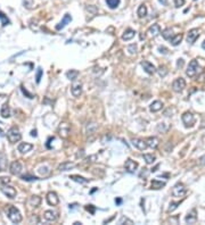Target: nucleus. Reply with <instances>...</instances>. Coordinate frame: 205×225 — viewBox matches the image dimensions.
<instances>
[{
    "label": "nucleus",
    "instance_id": "obj_1",
    "mask_svg": "<svg viewBox=\"0 0 205 225\" xmlns=\"http://www.w3.org/2000/svg\"><path fill=\"white\" fill-rule=\"evenodd\" d=\"M6 213H7L8 218H9L13 223L18 224V223L22 222V215H21L20 210H18L16 207H14V206H12V205L8 206V208L6 209Z\"/></svg>",
    "mask_w": 205,
    "mask_h": 225
},
{
    "label": "nucleus",
    "instance_id": "obj_2",
    "mask_svg": "<svg viewBox=\"0 0 205 225\" xmlns=\"http://www.w3.org/2000/svg\"><path fill=\"white\" fill-rule=\"evenodd\" d=\"M7 139L9 140L10 143H16L22 139V134L16 127H12V129L7 132Z\"/></svg>",
    "mask_w": 205,
    "mask_h": 225
},
{
    "label": "nucleus",
    "instance_id": "obj_3",
    "mask_svg": "<svg viewBox=\"0 0 205 225\" xmlns=\"http://www.w3.org/2000/svg\"><path fill=\"white\" fill-rule=\"evenodd\" d=\"M199 70H201V67H199L198 62L196 59H193L192 62L189 63L188 68L186 71V74H187V76H189V77H194V76L199 72Z\"/></svg>",
    "mask_w": 205,
    "mask_h": 225
},
{
    "label": "nucleus",
    "instance_id": "obj_4",
    "mask_svg": "<svg viewBox=\"0 0 205 225\" xmlns=\"http://www.w3.org/2000/svg\"><path fill=\"white\" fill-rule=\"evenodd\" d=\"M186 193H187V189L182 183H177L172 189V195H173V197H177V198L185 197Z\"/></svg>",
    "mask_w": 205,
    "mask_h": 225
},
{
    "label": "nucleus",
    "instance_id": "obj_5",
    "mask_svg": "<svg viewBox=\"0 0 205 225\" xmlns=\"http://www.w3.org/2000/svg\"><path fill=\"white\" fill-rule=\"evenodd\" d=\"M181 119H182V123L185 124L186 127H193L194 124H195V122H196L195 116L189 112H186L185 114L181 116Z\"/></svg>",
    "mask_w": 205,
    "mask_h": 225
},
{
    "label": "nucleus",
    "instance_id": "obj_6",
    "mask_svg": "<svg viewBox=\"0 0 205 225\" xmlns=\"http://www.w3.org/2000/svg\"><path fill=\"white\" fill-rule=\"evenodd\" d=\"M186 88V81L182 77H178L175 79L172 83V89L174 92H182L184 89Z\"/></svg>",
    "mask_w": 205,
    "mask_h": 225
},
{
    "label": "nucleus",
    "instance_id": "obj_7",
    "mask_svg": "<svg viewBox=\"0 0 205 225\" xmlns=\"http://www.w3.org/2000/svg\"><path fill=\"white\" fill-rule=\"evenodd\" d=\"M1 191H2L3 195H6L8 198L13 199L16 197L17 192L16 190H15V188H13V186H7V184H3V186H1Z\"/></svg>",
    "mask_w": 205,
    "mask_h": 225
},
{
    "label": "nucleus",
    "instance_id": "obj_8",
    "mask_svg": "<svg viewBox=\"0 0 205 225\" xmlns=\"http://www.w3.org/2000/svg\"><path fill=\"white\" fill-rule=\"evenodd\" d=\"M46 198H47L48 205H50V206H57L58 205V202H60V199L57 197L56 192H53V191L48 192V195H47Z\"/></svg>",
    "mask_w": 205,
    "mask_h": 225
},
{
    "label": "nucleus",
    "instance_id": "obj_9",
    "mask_svg": "<svg viewBox=\"0 0 205 225\" xmlns=\"http://www.w3.org/2000/svg\"><path fill=\"white\" fill-rule=\"evenodd\" d=\"M124 167H126V172L135 173V172H136V169L138 168V163L129 158V159H126V164H124Z\"/></svg>",
    "mask_w": 205,
    "mask_h": 225
},
{
    "label": "nucleus",
    "instance_id": "obj_10",
    "mask_svg": "<svg viewBox=\"0 0 205 225\" xmlns=\"http://www.w3.org/2000/svg\"><path fill=\"white\" fill-rule=\"evenodd\" d=\"M141 66H142V68H144V71H145L147 74H149V75H153V74H154L156 71H157L155 68V66H154L152 63L147 62V60H144V62H141Z\"/></svg>",
    "mask_w": 205,
    "mask_h": 225
},
{
    "label": "nucleus",
    "instance_id": "obj_11",
    "mask_svg": "<svg viewBox=\"0 0 205 225\" xmlns=\"http://www.w3.org/2000/svg\"><path fill=\"white\" fill-rule=\"evenodd\" d=\"M71 22H72V16H71L69 14H65L63 17V20L60 21V23H58L56 25V30H58V31L62 30V29H64V27L66 26L69 23H71Z\"/></svg>",
    "mask_w": 205,
    "mask_h": 225
},
{
    "label": "nucleus",
    "instance_id": "obj_12",
    "mask_svg": "<svg viewBox=\"0 0 205 225\" xmlns=\"http://www.w3.org/2000/svg\"><path fill=\"white\" fill-rule=\"evenodd\" d=\"M9 171L13 175H20L21 172H22V164L20 162H17V160L16 162H13L12 165H10Z\"/></svg>",
    "mask_w": 205,
    "mask_h": 225
},
{
    "label": "nucleus",
    "instance_id": "obj_13",
    "mask_svg": "<svg viewBox=\"0 0 205 225\" xmlns=\"http://www.w3.org/2000/svg\"><path fill=\"white\" fill-rule=\"evenodd\" d=\"M199 37V31L198 29H193L188 32L187 34V42L188 43H194L196 41V39Z\"/></svg>",
    "mask_w": 205,
    "mask_h": 225
},
{
    "label": "nucleus",
    "instance_id": "obj_14",
    "mask_svg": "<svg viewBox=\"0 0 205 225\" xmlns=\"http://www.w3.org/2000/svg\"><path fill=\"white\" fill-rule=\"evenodd\" d=\"M69 130L71 129H69V125L67 123H62L58 127V133L62 138H67L69 134Z\"/></svg>",
    "mask_w": 205,
    "mask_h": 225
},
{
    "label": "nucleus",
    "instance_id": "obj_15",
    "mask_svg": "<svg viewBox=\"0 0 205 225\" xmlns=\"http://www.w3.org/2000/svg\"><path fill=\"white\" fill-rule=\"evenodd\" d=\"M71 92H72L73 97L79 98V97L82 94V84H81V83H74V84L72 85Z\"/></svg>",
    "mask_w": 205,
    "mask_h": 225
},
{
    "label": "nucleus",
    "instance_id": "obj_16",
    "mask_svg": "<svg viewBox=\"0 0 205 225\" xmlns=\"http://www.w3.org/2000/svg\"><path fill=\"white\" fill-rule=\"evenodd\" d=\"M131 142H132L133 146L136 147L137 149H139V150H145V149H147V147H148L147 142L144 141V140H141V139H132Z\"/></svg>",
    "mask_w": 205,
    "mask_h": 225
},
{
    "label": "nucleus",
    "instance_id": "obj_17",
    "mask_svg": "<svg viewBox=\"0 0 205 225\" xmlns=\"http://www.w3.org/2000/svg\"><path fill=\"white\" fill-rule=\"evenodd\" d=\"M18 151L21 154H26V152L31 151V150L33 149V145H31V143H27V142H22L18 145Z\"/></svg>",
    "mask_w": 205,
    "mask_h": 225
},
{
    "label": "nucleus",
    "instance_id": "obj_18",
    "mask_svg": "<svg viewBox=\"0 0 205 225\" xmlns=\"http://www.w3.org/2000/svg\"><path fill=\"white\" fill-rule=\"evenodd\" d=\"M147 33L149 34V37L155 38L156 35H159V33H161V27H160L159 24H153L152 26L148 29Z\"/></svg>",
    "mask_w": 205,
    "mask_h": 225
},
{
    "label": "nucleus",
    "instance_id": "obj_19",
    "mask_svg": "<svg viewBox=\"0 0 205 225\" xmlns=\"http://www.w3.org/2000/svg\"><path fill=\"white\" fill-rule=\"evenodd\" d=\"M187 224H195L197 222V215H196V209H193L192 212L188 213V215L185 218Z\"/></svg>",
    "mask_w": 205,
    "mask_h": 225
},
{
    "label": "nucleus",
    "instance_id": "obj_20",
    "mask_svg": "<svg viewBox=\"0 0 205 225\" xmlns=\"http://www.w3.org/2000/svg\"><path fill=\"white\" fill-rule=\"evenodd\" d=\"M43 217L48 222H54V221L57 219V213L53 212V210H46L45 214H43Z\"/></svg>",
    "mask_w": 205,
    "mask_h": 225
},
{
    "label": "nucleus",
    "instance_id": "obj_21",
    "mask_svg": "<svg viewBox=\"0 0 205 225\" xmlns=\"http://www.w3.org/2000/svg\"><path fill=\"white\" fill-rule=\"evenodd\" d=\"M135 35H136V31L132 30V29H126L124 31V33L122 34V40L128 41V40H131L132 38H135Z\"/></svg>",
    "mask_w": 205,
    "mask_h": 225
},
{
    "label": "nucleus",
    "instance_id": "obj_22",
    "mask_svg": "<svg viewBox=\"0 0 205 225\" xmlns=\"http://www.w3.org/2000/svg\"><path fill=\"white\" fill-rule=\"evenodd\" d=\"M163 108V103L162 101H160V100H156V101H153L152 103H150V106H149V109H150V112H159V110H161Z\"/></svg>",
    "mask_w": 205,
    "mask_h": 225
},
{
    "label": "nucleus",
    "instance_id": "obj_23",
    "mask_svg": "<svg viewBox=\"0 0 205 225\" xmlns=\"http://www.w3.org/2000/svg\"><path fill=\"white\" fill-rule=\"evenodd\" d=\"M74 167V164L71 162H65V163H62L60 166H58V171L60 172H66V171H69L71 168Z\"/></svg>",
    "mask_w": 205,
    "mask_h": 225
},
{
    "label": "nucleus",
    "instance_id": "obj_24",
    "mask_svg": "<svg viewBox=\"0 0 205 225\" xmlns=\"http://www.w3.org/2000/svg\"><path fill=\"white\" fill-rule=\"evenodd\" d=\"M29 204H30V206H32V207H39L40 204H41V198L40 197H38V195H32L30 199H29Z\"/></svg>",
    "mask_w": 205,
    "mask_h": 225
},
{
    "label": "nucleus",
    "instance_id": "obj_25",
    "mask_svg": "<svg viewBox=\"0 0 205 225\" xmlns=\"http://www.w3.org/2000/svg\"><path fill=\"white\" fill-rule=\"evenodd\" d=\"M146 142H147V145H148V147H150V148H153V149H155L156 147L159 146V139L157 138H155V136H150V138H148V139L146 140Z\"/></svg>",
    "mask_w": 205,
    "mask_h": 225
},
{
    "label": "nucleus",
    "instance_id": "obj_26",
    "mask_svg": "<svg viewBox=\"0 0 205 225\" xmlns=\"http://www.w3.org/2000/svg\"><path fill=\"white\" fill-rule=\"evenodd\" d=\"M165 186H166V182H162V181H159V180H153L152 181V189H155V190L162 189Z\"/></svg>",
    "mask_w": 205,
    "mask_h": 225
},
{
    "label": "nucleus",
    "instance_id": "obj_27",
    "mask_svg": "<svg viewBox=\"0 0 205 225\" xmlns=\"http://www.w3.org/2000/svg\"><path fill=\"white\" fill-rule=\"evenodd\" d=\"M0 115H1L2 118H8V117L10 116L9 107L7 106V105H3V106L1 107V110H0Z\"/></svg>",
    "mask_w": 205,
    "mask_h": 225
},
{
    "label": "nucleus",
    "instance_id": "obj_28",
    "mask_svg": "<svg viewBox=\"0 0 205 225\" xmlns=\"http://www.w3.org/2000/svg\"><path fill=\"white\" fill-rule=\"evenodd\" d=\"M69 179L72 180V181H74V182L82 183V184L89 182V180H87V179H84V177H82V176H79V175H71L69 176Z\"/></svg>",
    "mask_w": 205,
    "mask_h": 225
},
{
    "label": "nucleus",
    "instance_id": "obj_29",
    "mask_svg": "<svg viewBox=\"0 0 205 225\" xmlns=\"http://www.w3.org/2000/svg\"><path fill=\"white\" fill-rule=\"evenodd\" d=\"M182 38H184V35H182L181 33L180 34H177V35H174V37L172 38L170 41H171V44L172 46H178L179 43L182 41Z\"/></svg>",
    "mask_w": 205,
    "mask_h": 225
},
{
    "label": "nucleus",
    "instance_id": "obj_30",
    "mask_svg": "<svg viewBox=\"0 0 205 225\" xmlns=\"http://www.w3.org/2000/svg\"><path fill=\"white\" fill-rule=\"evenodd\" d=\"M137 14H138V16L140 17V18H142V17H145L146 15H147V7L145 6V5H140L138 8V11H137Z\"/></svg>",
    "mask_w": 205,
    "mask_h": 225
},
{
    "label": "nucleus",
    "instance_id": "obj_31",
    "mask_svg": "<svg viewBox=\"0 0 205 225\" xmlns=\"http://www.w3.org/2000/svg\"><path fill=\"white\" fill-rule=\"evenodd\" d=\"M142 157H144V159H145V162L147 164H153L156 159L155 155H153V154H145V155H142Z\"/></svg>",
    "mask_w": 205,
    "mask_h": 225
},
{
    "label": "nucleus",
    "instance_id": "obj_32",
    "mask_svg": "<svg viewBox=\"0 0 205 225\" xmlns=\"http://www.w3.org/2000/svg\"><path fill=\"white\" fill-rule=\"evenodd\" d=\"M106 3L111 9H115V8L119 7L120 0H106Z\"/></svg>",
    "mask_w": 205,
    "mask_h": 225
},
{
    "label": "nucleus",
    "instance_id": "obj_33",
    "mask_svg": "<svg viewBox=\"0 0 205 225\" xmlns=\"http://www.w3.org/2000/svg\"><path fill=\"white\" fill-rule=\"evenodd\" d=\"M162 35H163V38L165 40H171L172 38L174 37L173 35V32H172V30L171 29H166V30H164L162 32Z\"/></svg>",
    "mask_w": 205,
    "mask_h": 225
},
{
    "label": "nucleus",
    "instance_id": "obj_34",
    "mask_svg": "<svg viewBox=\"0 0 205 225\" xmlns=\"http://www.w3.org/2000/svg\"><path fill=\"white\" fill-rule=\"evenodd\" d=\"M78 75H79V72H78L76 70H71V71H69V72L66 73L67 79L71 80V81L75 80L76 77H78Z\"/></svg>",
    "mask_w": 205,
    "mask_h": 225
},
{
    "label": "nucleus",
    "instance_id": "obj_35",
    "mask_svg": "<svg viewBox=\"0 0 205 225\" xmlns=\"http://www.w3.org/2000/svg\"><path fill=\"white\" fill-rule=\"evenodd\" d=\"M3 163H7V158L3 154H1L0 155V171H5L7 167V164H3Z\"/></svg>",
    "mask_w": 205,
    "mask_h": 225
},
{
    "label": "nucleus",
    "instance_id": "obj_36",
    "mask_svg": "<svg viewBox=\"0 0 205 225\" xmlns=\"http://www.w3.org/2000/svg\"><path fill=\"white\" fill-rule=\"evenodd\" d=\"M0 21H1V24H2L3 26H6L9 24V20H8V17L2 13V11H0Z\"/></svg>",
    "mask_w": 205,
    "mask_h": 225
},
{
    "label": "nucleus",
    "instance_id": "obj_37",
    "mask_svg": "<svg viewBox=\"0 0 205 225\" xmlns=\"http://www.w3.org/2000/svg\"><path fill=\"white\" fill-rule=\"evenodd\" d=\"M23 5L26 9H32L34 6V0H23Z\"/></svg>",
    "mask_w": 205,
    "mask_h": 225
},
{
    "label": "nucleus",
    "instance_id": "obj_38",
    "mask_svg": "<svg viewBox=\"0 0 205 225\" xmlns=\"http://www.w3.org/2000/svg\"><path fill=\"white\" fill-rule=\"evenodd\" d=\"M119 224H129V225H132L133 224V221H131L130 218L126 217V216H122L121 219L119 221Z\"/></svg>",
    "mask_w": 205,
    "mask_h": 225
},
{
    "label": "nucleus",
    "instance_id": "obj_39",
    "mask_svg": "<svg viewBox=\"0 0 205 225\" xmlns=\"http://www.w3.org/2000/svg\"><path fill=\"white\" fill-rule=\"evenodd\" d=\"M180 202H181V201H178V202H171V204H170L169 209H168V212L171 213V212H173L174 209H177V208H178V206L180 205Z\"/></svg>",
    "mask_w": 205,
    "mask_h": 225
},
{
    "label": "nucleus",
    "instance_id": "obj_40",
    "mask_svg": "<svg viewBox=\"0 0 205 225\" xmlns=\"http://www.w3.org/2000/svg\"><path fill=\"white\" fill-rule=\"evenodd\" d=\"M157 72H159L160 76H162V77H164V76L168 74V71H166V68L164 66H160L159 70H157Z\"/></svg>",
    "mask_w": 205,
    "mask_h": 225
},
{
    "label": "nucleus",
    "instance_id": "obj_41",
    "mask_svg": "<svg viewBox=\"0 0 205 225\" xmlns=\"http://www.w3.org/2000/svg\"><path fill=\"white\" fill-rule=\"evenodd\" d=\"M128 51H129V53H131V55L136 53H137V44H136V43H133V44H130V46L128 47Z\"/></svg>",
    "mask_w": 205,
    "mask_h": 225
},
{
    "label": "nucleus",
    "instance_id": "obj_42",
    "mask_svg": "<svg viewBox=\"0 0 205 225\" xmlns=\"http://www.w3.org/2000/svg\"><path fill=\"white\" fill-rule=\"evenodd\" d=\"M41 77H42V70L41 68H38L36 70V83H40V81H41Z\"/></svg>",
    "mask_w": 205,
    "mask_h": 225
},
{
    "label": "nucleus",
    "instance_id": "obj_43",
    "mask_svg": "<svg viewBox=\"0 0 205 225\" xmlns=\"http://www.w3.org/2000/svg\"><path fill=\"white\" fill-rule=\"evenodd\" d=\"M9 182H10V179L8 176H1V177H0V184H1V186H3V184H8Z\"/></svg>",
    "mask_w": 205,
    "mask_h": 225
},
{
    "label": "nucleus",
    "instance_id": "obj_44",
    "mask_svg": "<svg viewBox=\"0 0 205 225\" xmlns=\"http://www.w3.org/2000/svg\"><path fill=\"white\" fill-rule=\"evenodd\" d=\"M22 180H24V181H36V180H39V179H38V177H36V176L23 175V176H22Z\"/></svg>",
    "mask_w": 205,
    "mask_h": 225
},
{
    "label": "nucleus",
    "instance_id": "obj_45",
    "mask_svg": "<svg viewBox=\"0 0 205 225\" xmlns=\"http://www.w3.org/2000/svg\"><path fill=\"white\" fill-rule=\"evenodd\" d=\"M185 5V0H174V6L175 7H181Z\"/></svg>",
    "mask_w": 205,
    "mask_h": 225
},
{
    "label": "nucleus",
    "instance_id": "obj_46",
    "mask_svg": "<svg viewBox=\"0 0 205 225\" xmlns=\"http://www.w3.org/2000/svg\"><path fill=\"white\" fill-rule=\"evenodd\" d=\"M86 209L88 210V212H90L91 214H95V210H96V208L93 207V205H88V206H86Z\"/></svg>",
    "mask_w": 205,
    "mask_h": 225
},
{
    "label": "nucleus",
    "instance_id": "obj_47",
    "mask_svg": "<svg viewBox=\"0 0 205 225\" xmlns=\"http://www.w3.org/2000/svg\"><path fill=\"white\" fill-rule=\"evenodd\" d=\"M87 10H88V11H93V14H96L97 11H98V9H97L96 7H93V6H89V7H87Z\"/></svg>",
    "mask_w": 205,
    "mask_h": 225
},
{
    "label": "nucleus",
    "instance_id": "obj_48",
    "mask_svg": "<svg viewBox=\"0 0 205 225\" xmlns=\"http://www.w3.org/2000/svg\"><path fill=\"white\" fill-rule=\"evenodd\" d=\"M159 51L161 53H163V55H166L168 53V49H166L165 47H160L159 48Z\"/></svg>",
    "mask_w": 205,
    "mask_h": 225
},
{
    "label": "nucleus",
    "instance_id": "obj_49",
    "mask_svg": "<svg viewBox=\"0 0 205 225\" xmlns=\"http://www.w3.org/2000/svg\"><path fill=\"white\" fill-rule=\"evenodd\" d=\"M198 162H199V164H201V165L205 166V155H203L202 157L198 159Z\"/></svg>",
    "mask_w": 205,
    "mask_h": 225
},
{
    "label": "nucleus",
    "instance_id": "obj_50",
    "mask_svg": "<svg viewBox=\"0 0 205 225\" xmlns=\"http://www.w3.org/2000/svg\"><path fill=\"white\" fill-rule=\"evenodd\" d=\"M184 59H178V63H177V65H178V67H182L184 66Z\"/></svg>",
    "mask_w": 205,
    "mask_h": 225
},
{
    "label": "nucleus",
    "instance_id": "obj_51",
    "mask_svg": "<svg viewBox=\"0 0 205 225\" xmlns=\"http://www.w3.org/2000/svg\"><path fill=\"white\" fill-rule=\"evenodd\" d=\"M159 1L162 3L163 6H166V5H168V0H159Z\"/></svg>",
    "mask_w": 205,
    "mask_h": 225
},
{
    "label": "nucleus",
    "instance_id": "obj_52",
    "mask_svg": "<svg viewBox=\"0 0 205 225\" xmlns=\"http://www.w3.org/2000/svg\"><path fill=\"white\" fill-rule=\"evenodd\" d=\"M31 135H32V136H36V130H33V131L31 132Z\"/></svg>",
    "mask_w": 205,
    "mask_h": 225
},
{
    "label": "nucleus",
    "instance_id": "obj_53",
    "mask_svg": "<svg viewBox=\"0 0 205 225\" xmlns=\"http://www.w3.org/2000/svg\"><path fill=\"white\" fill-rule=\"evenodd\" d=\"M115 202H116V204H119V205H120V204H121V202H122V200H121V199H116V200H115Z\"/></svg>",
    "mask_w": 205,
    "mask_h": 225
},
{
    "label": "nucleus",
    "instance_id": "obj_54",
    "mask_svg": "<svg viewBox=\"0 0 205 225\" xmlns=\"http://www.w3.org/2000/svg\"><path fill=\"white\" fill-rule=\"evenodd\" d=\"M201 80H205V72L201 75Z\"/></svg>",
    "mask_w": 205,
    "mask_h": 225
},
{
    "label": "nucleus",
    "instance_id": "obj_55",
    "mask_svg": "<svg viewBox=\"0 0 205 225\" xmlns=\"http://www.w3.org/2000/svg\"><path fill=\"white\" fill-rule=\"evenodd\" d=\"M202 48L205 50V40H204V41H203V43H202Z\"/></svg>",
    "mask_w": 205,
    "mask_h": 225
},
{
    "label": "nucleus",
    "instance_id": "obj_56",
    "mask_svg": "<svg viewBox=\"0 0 205 225\" xmlns=\"http://www.w3.org/2000/svg\"><path fill=\"white\" fill-rule=\"evenodd\" d=\"M80 224H81L80 222H75V223H74V225H80Z\"/></svg>",
    "mask_w": 205,
    "mask_h": 225
}]
</instances>
